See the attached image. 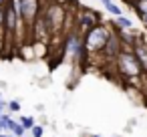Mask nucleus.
I'll use <instances>...</instances> for the list:
<instances>
[{
  "label": "nucleus",
  "mask_w": 147,
  "mask_h": 137,
  "mask_svg": "<svg viewBox=\"0 0 147 137\" xmlns=\"http://www.w3.org/2000/svg\"><path fill=\"white\" fill-rule=\"evenodd\" d=\"M30 133H32V137H42V133H45V129H42L40 125H34V127L30 129Z\"/></svg>",
  "instance_id": "obj_15"
},
{
  "label": "nucleus",
  "mask_w": 147,
  "mask_h": 137,
  "mask_svg": "<svg viewBox=\"0 0 147 137\" xmlns=\"http://www.w3.org/2000/svg\"><path fill=\"white\" fill-rule=\"evenodd\" d=\"M8 121H10V117L8 115H0V131H4V129H8Z\"/></svg>",
  "instance_id": "obj_13"
},
{
  "label": "nucleus",
  "mask_w": 147,
  "mask_h": 137,
  "mask_svg": "<svg viewBox=\"0 0 147 137\" xmlns=\"http://www.w3.org/2000/svg\"><path fill=\"white\" fill-rule=\"evenodd\" d=\"M109 36H111V30H109L107 26L95 24V26L85 34V47H87V51H89V53H95V55H97V53H103V49H105Z\"/></svg>",
  "instance_id": "obj_2"
},
{
  "label": "nucleus",
  "mask_w": 147,
  "mask_h": 137,
  "mask_svg": "<svg viewBox=\"0 0 147 137\" xmlns=\"http://www.w3.org/2000/svg\"><path fill=\"white\" fill-rule=\"evenodd\" d=\"M103 2V6H105V10L109 12V14H113V16H123V10L113 2V0H101Z\"/></svg>",
  "instance_id": "obj_10"
},
{
  "label": "nucleus",
  "mask_w": 147,
  "mask_h": 137,
  "mask_svg": "<svg viewBox=\"0 0 147 137\" xmlns=\"http://www.w3.org/2000/svg\"><path fill=\"white\" fill-rule=\"evenodd\" d=\"M45 16H47V22H49V26H51V32H53V34H59V32L63 30V26H65L67 8H65L61 2H51V4L47 6V12H45Z\"/></svg>",
  "instance_id": "obj_4"
},
{
  "label": "nucleus",
  "mask_w": 147,
  "mask_h": 137,
  "mask_svg": "<svg viewBox=\"0 0 147 137\" xmlns=\"http://www.w3.org/2000/svg\"><path fill=\"white\" fill-rule=\"evenodd\" d=\"M24 131H26V129H24V125H22L20 121H18V123L14 125V129H12V133H14L16 137H22V135H24Z\"/></svg>",
  "instance_id": "obj_12"
},
{
  "label": "nucleus",
  "mask_w": 147,
  "mask_h": 137,
  "mask_svg": "<svg viewBox=\"0 0 147 137\" xmlns=\"http://www.w3.org/2000/svg\"><path fill=\"white\" fill-rule=\"evenodd\" d=\"M127 2L133 6V10L137 12L139 20L143 24H147V0H127Z\"/></svg>",
  "instance_id": "obj_8"
},
{
  "label": "nucleus",
  "mask_w": 147,
  "mask_h": 137,
  "mask_svg": "<svg viewBox=\"0 0 147 137\" xmlns=\"http://www.w3.org/2000/svg\"><path fill=\"white\" fill-rule=\"evenodd\" d=\"M113 26H115L117 30H131L133 22H131L127 16H115V22H113Z\"/></svg>",
  "instance_id": "obj_9"
},
{
  "label": "nucleus",
  "mask_w": 147,
  "mask_h": 137,
  "mask_svg": "<svg viewBox=\"0 0 147 137\" xmlns=\"http://www.w3.org/2000/svg\"><path fill=\"white\" fill-rule=\"evenodd\" d=\"M0 137H6V135H4V133H0Z\"/></svg>",
  "instance_id": "obj_16"
},
{
  "label": "nucleus",
  "mask_w": 147,
  "mask_h": 137,
  "mask_svg": "<svg viewBox=\"0 0 147 137\" xmlns=\"http://www.w3.org/2000/svg\"><path fill=\"white\" fill-rule=\"evenodd\" d=\"M20 12H22V22H24L26 34H32L34 22L42 14V2L40 0H20Z\"/></svg>",
  "instance_id": "obj_3"
},
{
  "label": "nucleus",
  "mask_w": 147,
  "mask_h": 137,
  "mask_svg": "<svg viewBox=\"0 0 147 137\" xmlns=\"http://www.w3.org/2000/svg\"><path fill=\"white\" fill-rule=\"evenodd\" d=\"M12 137H16V135H12Z\"/></svg>",
  "instance_id": "obj_18"
},
{
  "label": "nucleus",
  "mask_w": 147,
  "mask_h": 137,
  "mask_svg": "<svg viewBox=\"0 0 147 137\" xmlns=\"http://www.w3.org/2000/svg\"><path fill=\"white\" fill-rule=\"evenodd\" d=\"M95 24H97V14H95V12H91V10H79V14H77V26L81 28V34H83V36H85Z\"/></svg>",
  "instance_id": "obj_6"
},
{
  "label": "nucleus",
  "mask_w": 147,
  "mask_h": 137,
  "mask_svg": "<svg viewBox=\"0 0 147 137\" xmlns=\"http://www.w3.org/2000/svg\"><path fill=\"white\" fill-rule=\"evenodd\" d=\"M91 137H101V135H91Z\"/></svg>",
  "instance_id": "obj_17"
},
{
  "label": "nucleus",
  "mask_w": 147,
  "mask_h": 137,
  "mask_svg": "<svg viewBox=\"0 0 147 137\" xmlns=\"http://www.w3.org/2000/svg\"><path fill=\"white\" fill-rule=\"evenodd\" d=\"M20 123L24 125V129H32L34 127V119L32 117H20Z\"/></svg>",
  "instance_id": "obj_11"
},
{
  "label": "nucleus",
  "mask_w": 147,
  "mask_h": 137,
  "mask_svg": "<svg viewBox=\"0 0 147 137\" xmlns=\"http://www.w3.org/2000/svg\"><path fill=\"white\" fill-rule=\"evenodd\" d=\"M115 67H117V73L123 77V79H127V81H137V79H141L143 77V67H141V63H139V59H137V55L133 53V49L129 47L127 49V45H125V49L119 53V57L115 59Z\"/></svg>",
  "instance_id": "obj_1"
},
{
  "label": "nucleus",
  "mask_w": 147,
  "mask_h": 137,
  "mask_svg": "<svg viewBox=\"0 0 147 137\" xmlns=\"http://www.w3.org/2000/svg\"><path fill=\"white\" fill-rule=\"evenodd\" d=\"M125 49V43H123V36H119L115 30H111V36H109V40H107V45H105V49H103V55L107 57V59H111V61H115L117 57H119V53Z\"/></svg>",
  "instance_id": "obj_5"
},
{
  "label": "nucleus",
  "mask_w": 147,
  "mask_h": 137,
  "mask_svg": "<svg viewBox=\"0 0 147 137\" xmlns=\"http://www.w3.org/2000/svg\"><path fill=\"white\" fill-rule=\"evenodd\" d=\"M133 53L137 55V59H139V63H141V67H143V71L147 75V43L145 40H137L133 45Z\"/></svg>",
  "instance_id": "obj_7"
},
{
  "label": "nucleus",
  "mask_w": 147,
  "mask_h": 137,
  "mask_svg": "<svg viewBox=\"0 0 147 137\" xmlns=\"http://www.w3.org/2000/svg\"><path fill=\"white\" fill-rule=\"evenodd\" d=\"M20 109H22V107H20V103H18V101H10V103H8V111H12V113H18Z\"/></svg>",
  "instance_id": "obj_14"
}]
</instances>
